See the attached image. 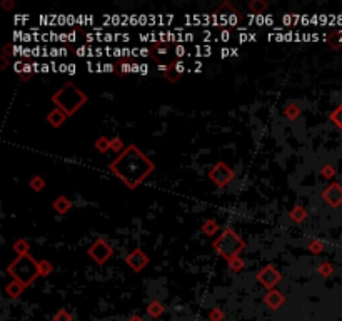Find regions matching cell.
<instances>
[{
	"instance_id": "obj_1",
	"label": "cell",
	"mask_w": 342,
	"mask_h": 321,
	"mask_svg": "<svg viewBox=\"0 0 342 321\" xmlns=\"http://www.w3.org/2000/svg\"><path fill=\"white\" fill-rule=\"evenodd\" d=\"M109 169L117 179L130 191L137 189L156 171V162L137 144H129L125 151L109 164Z\"/></svg>"
},
{
	"instance_id": "obj_2",
	"label": "cell",
	"mask_w": 342,
	"mask_h": 321,
	"mask_svg": "<svg viewBox=\"0 0 342 321\" xmlns=\"http://www.w3.org/2000/svg\"><path fill=\"white\" fill-rule=\"evenodd\" d=\"M50 100L57 109L67 114V117H72L89 102V96L85 94V91L77 87L74 82H65L62 87L57 89Z\"/></svg>"
},
{
	"instance_id": "obj_3",
	"label": "cell",
	"mask_w": 342,
	"mask_h": 321,
	"mask_svg": "<svg viewBox=\"0 0 342 321\" xmlns=\"http://www.w3.org/2000/svg\"><path fill=\"white\" fill-rule=\"evenodd\" d=\"M7 273H9L15 281L22 283L23 286H28V284L40 274L39 261L30 253L17 256V258L7 266Z\"/></svg>"
},
{
	"instance_id": "obj_4",
	"label": "cell",
	"mask_w": 342,
	"mask_h": 321,
	"mask_svg": "<svg viewBox=\"0 0 342 321\" xmlns=\"http://www.w3.org/2000/svg\"><path fill=\"white\" fill-rule=\"evenodd\" d=\"M212 247L219 256H222L226 261H229L235 256H241L242 251L246 249V241L232 227H227L215 238Z\"/></svg>"
},
{
	"instance_id": "obj_5",
	"label": "cell",
	"mask_w": 342,
	"mask_h": 321,
	"mask_svg": "<svg viewBox=\"0 0 342 321\" xmlns=\"http://www.w3.org/2000/svg\"><path fill=\"white\" fill-rule=\"evenodd\" d=\"M235 177L234 169L230 168L229 164H226L224 161H219L214 168H210L209 171V179L210 182H214L217 188H227Z\"/></svg>"
},
{
	"instance_id": "obj_6",
	"label": "cell",
	"mask_w": 342,
	"mask_h": 321,
	"mask_svg": "<svg viewBox=\"0 0 342 321\" xmlns=\"http://www.w3.org/2000/svg\"><path fill=\"white\" fill-rule=\"evenodd\" d=\"M89 258L97 265H105L114 256V247L105 239H97L93 245L87 249Z\"/></svg>"
},
{
	"instance_id": "obj_7",
	"label": "cell",
	"mask_w": 342,
	"mask_h": 321,
	"mask_svg": "<svg viewBox=\"0 0 342 321\" xmlns=\"http://www.w3.org/2000/svg\"><path fill=\"white\" fill-rule=\"evenodd\" d=\"M149 263H150L149 256L145 254L144 249H140V247L132 249L127 254V258H125V265H127L134 273H140V271H144L145 268L149 266Z\"/></svg>"
},
{
	"instance_id": "obj_8",
	"label": "cell",
	"mask_w": 342,
	"mask_h": 321,
	"mask_svg": "<svg viewBox=\"0 0 342 321\" xmlns=\"http://www.w3.org/2000/svg\"><path fill=\"white\" fill-rule=\"evenodd\" d=\"M280 278H282V274L279 273V270L275 268L274 265H267L264 266L262 270L257 273V281L262 284V286L266 288H275L277 286V283L280 281Z\"/></svg>"
},
{
	"instance_id": "obj_9",
	"label": "cell",
	"mask_w": 342,
	"mask_h": 321,
	"mask_svg": "<svg viewBox=\"0 0 342 321\" xmlns=\"http://www.w3.org/2000/svg\"><path fill=\"white\" fill-rule=\"evenodd\" d=\"M322 199L325 204L331 206V208L337 209L342 206V184L339 182H331L324 191H322Z\"/></svg>"
},
{
	"instance_id": "obj_10",
	"label": "cell",
	"mask_w": 342,
	"mask_h": 321,
	"mask_svg": "<svg viewBox=\"0 0 342 321\" xmlns=\"http://www.w3.org/2000/svg\"><path fill=\"white\" fill-rule=\"evenodd\" d=\"M170 44H167V42H156L152 47H150V50H149V54L150 57H152L156 62H159L160 66L159 67H165V59L169 57V52H170Z\"/></svg>"
},
{
	"instance_id": "obj_11",
	"label": "cell",
	"mask_w": 342,
	"mask_h": 321,
	"mask_svg": "<svg viewBox=\"0 0 342 321\" xmlns=\"http://www.w3.org/2000/svg\"><path fill=\"white\" fill-rule=\"evenodd\" d=\"M68 117H67V114H64L60 109H52L50 112L47 114V123L50 127H54V129H59V127H62V125L65 124V121H67Z\"/></svg>"
},
{
	"instance_id": "obj_12",
	"label": "cell",
	"mask_w": 342,
	"mask_h": 321,
	"mask_svg": "<svg viewBox=\"0 0 342 321\" xmlns=\"http://www.w3.org/2000/svg\"><path fill=\"white\" fill-rule=\"evenodd\" d=\"M72 206H74V202H72L67 196H59L54 202H52V208H54L55 213H59V214H67L68 211L72 209Z\"/></svg>"
},
{
	"instance_id": "obj_13",
	"label": "cell",
	"mask_w": 342,
	"mask_h": 321,
	"mask_svg": "<svg viewBox=\"0 0 342 321\" xmlns=\"http://www.w3.org/2000/svg\"><path fill=\"white\" fill-rule=\"evenodd\" d=\"M289 216H291V219L296 222V224H302V222L305 221V218H307V211H305L300 204H297L291 209Z\"/></svg>"
},
{
	"instance_id": "obj_14",
	"label": "cell",
	"mask_w": 342,
	"mask_h": 321,
	"mask_svg": "<svg viewBox=\"0 0 342 321\" xmlns=\"http://www.w3.org/2000/svg\"><path fill=\"white\" fill-rule=\"evenodd\" d=\"M219 222L215 221V219H205V221L202 222V231L204 234H207V236H214V234L219 233Z\"/></svg>"
},
{
	"instance_id": "obj_15",
	"label": "cell",
	"mask_w": 342,
	"mask_h": 321,
	"mask_svg": "<svg viewBox=\"0 0 342 321\" xmlns=\"http://www.w3.org/2000/svg\"><path fill=\"white\" fill-rule=\"evenodd\" d=\"M47 186V182L44 177H40L39 174H35V176L30 177V181H28V188H32V191L34 193H40V191H44Z\"/></svg>"
},
{
	"instance_id": "obj_16",
	"label": "cell",
	"mask_w": 342,
	"mask_h": 321,
	"mask_svg": "<svg viewBox=\"0 0 342 321\" xmlns=\"http://www.w3.org/2000/svg\"><path fill=\"white\" fill-rule=\"evenodd\" d=\"M329 119H331V123L336 125L337 129L342 132V102L337 105L336 109L331 112V116H329Z\"/></svg>"
},
{
	"instance_id": "obj_17",
	"label": "cell",
	"mask_w": 342,
	"mask_h": 321,
	"mask_svg": "<svg viewBox=\"0 0 342 321\" xmlns=\"http://www.w3.org/2000/svg\"><path fill=\"white\" fill-rule=\"evenodd\" d=\"M93 146H95V149L100 154H105L107 151H111V139H107L105 136H99L93 142Z\"/></svg>"
},
{
	"instance_id": "obj_18",
	"label": "cell",
	"mask_w": 342,
	"mask_h": 321,
	"mask_svg": "<svg viewBox=\"0 0 342 321\" xmlns=\"http://www.w3.org/2000/svg\"><path fill=\"white\" fill-rule=\"evenodd\" d=\"M249 9H251V12H254V14L260 15L269 9V5H267V2H264V0H252V2H249Z\"/></svg>"
},
{
	"instance_id": "obj_19",
	"label": "cell",
	"mask_w": 342,
	"mask_h": 321,
	"mask_svg": "<svg viewBox=\"0 0 342 321\" xmlns=\"http://www.w3.org/2000/svg\"><path fill=\"white\" fill-rule=\"evenodd\" d=\"M284 116L287 117L289 121H296L297 117L300 116V109H299V105L297 104H287V107L284 109Z\"/></svg>"
},
{
	"instance_id": "obj_20",
	"label": "cell",
	"mask_w": 342,
	"mask_h": 321,
	"mask_svg": "<svg viewBox=\"0 0 342 321\" xmlns=\"http://www.w3.org/2000/svg\"><path fill=\"white\" fill-rule=\"evenodd\" d=\"M12 247H14V251H15V253H17L19 256L30 253V246H28V243L25 241V239H17V241H15V245L12 246Z\"/></svg>"
},
{
	"instance_id": "obj_21",
	"label": "cell",
	"mask_w": 342,
	"mask_h": 321,
	"mask_svg": "<svg viewBox=\"0 0 342 321\" xmlns=\"http://www.w3.org/2000/svg\"><path fill=\"white\" fill-rule=\"evenodd\" d=\"M125 148H127V146L124 144V141H122L120 137H112V139H111V151L115 152L117 156L124 152Z\"/></svg>"
},
{
	"instance_id": "obj_22",
	"label": "cell",
	"mask_w": 342,
	"mask_h": 321,
	"mask_svg": "<svg viewBox=\"0 0 342 321\" xmlns=\"http://www.w3.org/2000/svg\"><path fill=\"white\" fill-rule=\"evenodd\" d=\"M23 288H25V286H23L22 283H19V281H15V279H14V281L7 286V293H10V296H19V293L23 290Z\"/></svg>"
},
{
	"instance_id": "obj_23",
	"label": "cell",
	"mask_w": 342,
	"mask_h": 321,
	"mask_svg": "<svg viewBox=\"0 0 342 321\" xmlns=\"http://www.w3.org/2000/svg\"><path fill=\"white\" fill-rule=\"evenodd\" d=\"M266 301L271 303L272 306H277L279 303H282V295L277 291H272V293H269V296H266Z\"/></svg>"
},
{
	"instance_id": "obj_24",
	"label": "cell",
	"mask_w": 342,
	"mask_h": 321,
	"mask_svg": "<svg viewBox=\"0 0 342 321\" xmlns=\"http://www.w3.org/2000/svg\"><path fill=\"white\" fill-rule=\"evenodd\" d=\"M227 265H229L234 271H239V270H242V268H244V259L241 258V256H235V258H232V259L227 261Z\"/></svg>"
},
{
	"instance_id": "obj_25",
	"label": "cell",
	"mask_w": 342,
	"mask_h": 321,
	"mask_svg": "<svg viewBox=\"0 0 342 321\" xmlns=\"http://www.w3.org/2000/svg\"><path fill=\"white\" fill-rule=\"evenodd\" d=\"M39 270H40V276H47V274H50V271L54 270V268H52V265L47 259H42V261H39Z\"/></svg>"
},
{
	"instance_id": "obj_26",
	"label": "cell",
	"mask_w": 342,
	"mask_h": 321,
	"mask_svg": "<svg viewBox=\"0 0 342 321\" xmlns=\"http://www.w3.org/2000/svg\"><path fill=\"white\" fill-rule=\"evenodd\" d=\"M320 174H322V177H325V179H332V177L336 176V168L331 164H327L320 169Z\"/></svg>"
},
{
	"instance_id": "obj_27",
	"label": "cell",
	"mask_w": 342,
	"mask_h": 321,
	"mask_svg": "<svg viewBox=\"0 0 342 321\" xmlns=\"http://www.w3.org/2000/svg\"><path fill=\"white\" fill-rule=\"evenodd\" d=\"M319 273L322 274V276H331V274L334 273V266L331 265V263H327V261L320 263V266H319Z\"/></svg>"
},
{
	"instance_id": "obj_28",
	"label": "cell",
	"mask_w": 342,
	"mask_h": 321,
	"mask_svg": "<svg viewBox=\"0 0 342 321\" xmlns=\"http://www.w3.org/2000/svg\"><path fill=\"white\" fill-rule=\"evenodd\" d=\"M322 243H317V241H312L311 245H309V251H311V253H320V251H322Z\"/></svg>"
}]
</instances>
